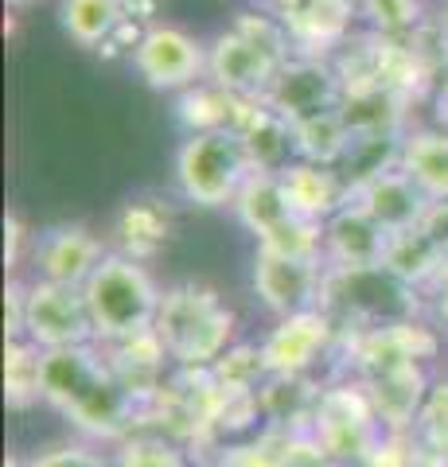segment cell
Returning a JSON list of instances; mask_svg holds the SVG:
<instances>
[{"label": "cell", "mask_w": 448, "mask_h": 467, "mask_svg": "<svg viewBox=\"0 0 448 467\" xmlns=\"http://www.w3.org/2000/svg\"><path fill=\"white\" fill-rule=\"evenodd\" d=\"M238 316L211 285L183 281L164 288L156 312V339L180 370H211L234 347Z\"/></svg>", "instance_id": "2"}, {"label": "cell", "mask_w": 448, "mask_h": 467, "mask_svg": "<svg viewBox=\"0 0 448 467\" xmlns=\"http://www.w3.org/2000/svg\"><path fill=\"white\" fill-rule=\"evenodd\" d=\"M5 234H8V242H5V261H8V269H16V261H20V242H24V226H20L16 214L5 218Z\"/></svg>", "instance_id": "33"}, {"label": "cell", "mask_w": 448, "mask_h": 467, "mask_svg": "<svg viewBox=\"0 0 448 467\" xmlns=\"http://www.w3.org/2000/svg\"><path fill=\"white\" fill-rule=\"evenodd\" d=\"M351 16H355V8L339 5V0H285L277 20L285 24L288 39L308 47L312 58H320L316 51H328L331 43H339Z\"/></svg>", "instance_id": "20"}, {"label": "cell", "mask_w": 448, "mask_h": 467, "mask_svg": "<svg viewBox=\"0 0 448 467\" xmlns=\"http://www.w3.org/2000/svg\"><path fill=\"white\" fill-rule=\"evenodd\" d=\"M118 467H187V460L176 448V441L156 432V436H129L121 444Z\"/></svg>", "instance_id": "29"}, {"label": "cell", "mask_w": 448, "mask_h": 467, "mask_svg": "<svg viewBox=\"0 0 448 467\" xmlns=\"http://www.w3.org/2000/svg\"><path fill=\"white\" fill-rule=\"evenodd\" d=\"M328 339H331V316L324 308L277 319V327L262 339V358L269 378H305L312 362L324 355Z\"/></svg>", "instance_id": "14"}, {"label": "cell", "mask_w": 448, "mask_h": 467, "mask_svg": "<svg viewBox=\"0 0 448 467\" xmlns=\"http://www.w3.org/2000/svg\"><path fill=\"white\" fill-rule=\"evenodd\" d=\"M293 58V39L277 16L242 12L207 43V82L230 98H266L277 70Z\"/></svg>", "instance_id": "3"}, {"label": "cell", "mask_w": 448, "mask_h": 467, "mask_svg": "<svg viewBox=\"0 0 448 467\" xmlns=\"http://www.w3.org/2000/svg\"><path fill=\"white\" fill-rule=\"evenodd\" d=\"M234 133L245 140L257 171H281L297 160V144H293V125H285L269 106L250 109L242 125H234Z\"/></svg>", "instance_id": "21"}, {"label": "cell", "mask_w": 448, "mask_h": 467, "mask_svg": "<svg viewBox=\"0 0 448 467\" xmlns=\"http://www.w3.org/2000/svg\"><path fill=\"white\" fill-rule=\"evenodd\" d=\"M27 467H106L102 456L86 444H63L51 451H39V456L27 460Z\"/></svg>", "instance_id": "31"}, {"label": "cell", "mask_w": 448, "mask_h": 467, "mask_svg": "<svg viewBox=\"0 0 448 467\" xmlns=\"http://www.w3.org/2000/svg\"><path fill=\"white\" fill-rule=\"evenodd\" d=\"M379 413L367 398V389L336 386L324 389L316 398V413L308 436L320 444L331 460H370V451L379 448Z\"/></svg>", "instance_id": "8"}, {"label": "cell", "mask_w": 448, "mask_h": 467, "mask_svg": "<svg viewBox=\"0 0 448 467\" xmlns=\"http://www.w3.org/2000/svg\"><path fill=\"white\" fill-rule=\"evenodd\" d=\"M195 467H238L234 456H223V460H199Z\"/></svg>", "instance_id": "34"}, {"label": "cell", "mask_w": 448, "mask_h": 467, "mask_svg": "<svg viewBox=\"0 0 448 467\" xmlns=\"http://www.w3.org/2000/svg\"><path fill=\"white\" fill-rule=\"evenodd\" d=\"M211 378L219 382L223 393H262V386L269 382L262 347L254 343H234L226 355L211 367Z\"/></svg>", "instance_id": "27"}, {"label": "cell", "mask_w": 448, "mask_h": 467, "mask_svg": "<svg viewBox=\"0 0 448 467\" xmlns=\"http://www.w3.org/2000/svg\"><path fill=\"white\" fill-rule=\"evenodd\" d=\"M43 401L98 441H129L141 413L98 343L43 355Z\"/></svg>", "instance_id": "1"}, {"label": "cell", "mask_w": 448, "mask_h": 467, "mask_svg": "<svg viewBox=\"0 0 448 467\" xmlns=\"http://www.w3.org/2000/svg\"><path fill=\"white\" fill-rule=\"evenodd\" d=\"M5 467H27V460H16V456H8V460H5Z\"/></svg>", "instance_id": "37"}, {"label": "cell", "mask_w": 448, "mask_h": 467, "mask_svg": "<svg viewBox=\"0 0 448 467\" xmlns=\"http://www.w3.org/2000/svg\"><path fill=\"white\" fill-rule=\"evenodd\" d=\"M343 101H347L343 82H339L336 70L324 63V58L293 55L277 70V78H273L269 94L262 98V106H269L285 125L297 129L305 121H316V117L339 113Z\"/></svg>", "instance_id": "10"}, {"label": "cell", "mask_w": 448, "mask_h": 467, "mask_svg": "<svg viewBox=\"0 0 448 467\" xmlns=\"http://www.w3.org/2000/svg\"><path fill=\"white\" fill-rule=\"evenodd\" d=\"M285 199L293 202V211L300 218H312V223H328L336 211L347 207L351 192L343 187V180L324 164H308V160H293L288 168L277 171Z\"/></svg>", "instance_id": "19"}, {"label": "cell", "mask_w": 448, "mask_h": 467, "mask_svg": "<svg viewBox=\"0 0 448 467\" xmlns=\"http://www.w3.org/2000/svg\"><path fill=\"white\" fill-rule=\"evenodd\" d=\"M234 214L257 238V245H269L277 234H285L300 218L293 211V202L285 199L277 171H250V180L242 183V192L234 199Z\"/></svg>", "instance_id": "17"}, {"label": "cell", "mask_w": 448, "mask_h": 467, "mask_svg": "<svg viewBox=\"0 0 448 467\" xmlns=\"http://www.w3.org/2000/svg\"><path fill=\"white\" fill-rule=\"evenodd\" d=\"M118 234H121V254L125 257H152L161 245L168 242V214L149 199L129 202L118 218Z\"/></svg>", "instance_id": "26"}, {"label": "cell", "mask_w": 448, "mask_h": 467, "mask_svg": "<svg viewBox=\"0 0 448 467\" xmlns=\"http://www.w3.org/2000/svg\"><path fill=\"white\" fill-rule=\"evenodd\" d=\"M106 358L118 382L125 386V393L133 398L141 409L149 405L161 386L168 382V350L164 343L156 339V331H144V335H133V339H121V343H106Z\"/></svg>", "instance_id": "16"}, {"label": "cell", "mask_w": 448, "mask_h": 467, "mask_svg": "<svg viewBox=\"0 0 448 467\" xmlns=\"http://www.w3.org/2000/svg\"><path fill=\"white\" fill-rule=\"evenodd\" d=\"M24 339L36 343L43 355L70 347H90L94 324L86 308L82 288L51 285V281H27V308H24Z\"/></svg>", "instance_id": "9"}, {"label": "cell", "mask_w": 448, "mask_h": 467, "mask_svg": "<svg viewBox=\"0 0 448 467\" xmlns=\"http://www.w3.org/2000/svg\"><path fill=\"white\" fill-rule=\"evenodd\" d=\"M293 144H297V160L336 168V160H343L351 152V125H347L343 109L316 117V121H305V125L293 129Z\"/></svg>", "instance_id": "24"}, {"label": "cell", "mask_w": 448, "mask_h": 467, "mask_svg": "<svg viewBox=\"0 0 448 467\" xmlns=\"http://www.w3.org/2000/svg\"><path fill=\"white\" fill-rule=\"evenodd\" d=\"M133 67L149 90L187 94L207 82V43L176 24H149L133 43Z\"/></svg>", "instance_id": "7"}, {"label": "cell", "mask_w": 448, "mask_h": 467, "mask_svg": "<svg viewBox=\"0 0 448 467\" xmlns=\"http://www.w3.org/2000/svg\"><path fill=\"white\" fill-rule=\"evenodd\" d=\"M355 207H363L374 223H379L390 238L394 234H406V230H417L422 226L425 211L432 202L417 192L413 180L398 164L394 168H374V171H363L359 183L351 187V199Z\"/></svg>", "instance_id": "13"}, {"label": "cell", "mask_w": 448, "mask_h": 467, "mask_svg": "<svg viewBox=\"0 0 448 467\" xmlns=\"http://www.w3.org/2000/svg\"><path fill=\"white\" fill-rule=\"evenodd\" d=\"M8 8H27V5H36V0H5Z\"/></svg>", "instance_id": "35"}, {"label": "cell", "mask_w": 448, "mask_h": 467, "mask_svg": "<svg viewBox=\"0 0 448 467\" xmlns=\"http://www.w3.org/2000/svg\"><path fill=\"white\" fill-rule=\"evenodd\" d=\"M250 171L257 168L234 129L187 133V140L176 149V187L187 202H195L203 211L234 207Z\"/></svg>", "instance_id": "5"}, {"label": "cell", "mask_w": 448, "mask_h": 467, "mask_svg": "<svg viewBox=\"0 0 448 467\" xmlns=\"http://www.w3.org/2000/svg\"><path fill=\"white\" fill-rule=\"evenodd\" d=\"M441 27H448V0H441Z\"/></svg>", "instance_id": "36"}, {"label": "cell", "mask_w": 448, "mask_h": 467, "mask_svg": "<svg viewBox=\"0 0 448 467\" xmlns=\"http://www.w3.org/2000/svg\"><path fill=\"white\" fill-rule=\"evenodd\" d=\"M324 273L328 269L320 261L285 257V254H273L257 245L254 250V296L277 319L312 312L324 300Z\"/></svg>", "instance_id": "11"}, {"label": "cell", "mask_w": 448, "mask_h": 467, "mask_svg": "<svg viewBox=\"0 0 448 467\" xmlns=\"http://www.w3.org/2000/svg\"><path fill=\"white\" fill-rule=\"evenodd\" d=\"M125 24V0H63L59 27L78 47H102Z\"/></svg>", "instance_id": "22"}, {"label": "cell", "mask_w": 448, "mask_h": 467, "mask_svg": "<svg viewBox=\"0 0 448 467\" xmlns=\"http://www.w3.org/2000/svg\"><path fill=\"white\" fill-rule=\"evenodd\" d=\"M32 261H36L39 281L67 285V288H86L94 269L106 261V245L82 223H63V226L43 230L32 242Z\"/></svg>", "instance_id": "12"}, {"label": "cell", "mask_w": 448, "mask_h": 467, "mask_svg": "<svg viewBox=\"0 0 448 467\" xmlns=\"http://www.w3.org/2000/svg\"><path fill=\"white\" fill-rule=\"evenodd\" d=\"M417 432L425 436V444L437 456H448V382L429 386V398L417 413Z\"/></svg>", "instance_id": "30"}, {"label": "cell", "mask_w": 448, "mask_h": 467, "mask_svg": "<svg viewBox=\"0 0 448 467\" xmlns=\"http://www.w3.org/2000/svg\"><path fill=\"white\" fill-rule=\"evenodd\" d=\"M359 16L374 36L401 39L425 24V0H359Z\"/></svg>", "instance_id": "28"}, {"label": "cell", "mask_w": 448, "mask_h": 467, "mask_svg": "<svg viewBox=\"0 0 448 467\" xmlns=\"http://www.w3.org/2000/svg\"><path fill=\"white\" fill-rule=\"evenodd\" d=\"M441 257H444V250L422 226H417V230H406V234H394V238H390L382 265L394 273L398 281L417 285V281H425V276H432L441 269Z\"/></svg>", "instance_id": "25"}, {"label": "cell", "mask_w": 448, "mask_h": 467, "mask_svg": "<svg viewBox=\"0 0 448 467\" xmlns=\"http://www.w3.org/2000/svg\"><path fill=\"white\" fill-rule=\"evenodd\" d=\"M390 234L374 218L347 202L324 223V257L331 261L328 269H379L386 261Z\"/></svg>", "instance_id": "15"}, {"label": "cell", "mask_w": 448, "mask_h": 467, "mask_svg": "<svg viewBox=\"0 0 448 467\" xmlns=\"http://www.w3.org/2000/svg\"><path fill=\"white\" fill-rule=\"evenodd\" d=\"M394 164L413 180L429 202H448V129L425 125L398 140Z\"/></svg>", "instance_id": "18"}, {"label": "cell", "mask_w": 448, "mask_h": 467, "mask_svg": "<svg viewBox=\"0 0 448 467\" xmlns=\"http://www.w3.org/2000/svg\"><path fill=\"white\" fill-rule=\"evenodd\" d=\"M339 5H351V8H359V0H339Z\"/></svg>", "instance_id": "38"}, {"label": "cell", "mask_w": 448, "mask_h": 467, "mask_svg": "<svg viewBox=\"0 0 448 467\" xmlns=\"http://www.w3.org/2000/svg\"><path fill=\"white\" fill-rule=\"evenodd\" d=\"M422 230L448 254V202H432V207L425 211V218H422Z\"/></svg>", "instance_id": "32"}, {"label": "cell", "mask_w": 448, "mask_h": 467, "mask_svg": "<svg viewBox=\"0 0 448 467\" xmlns=\"http://www.w3.org/2000/svg\"><path fill=\"white\" fill-rule=\"evenodd\" d=\"M86 308H90L94 339L98 343H121L156 327L164 292L144 269V261L125 254H106V261L94 269V276L82 288Z\"/></svg>", "instance_id": "4"}, {"label": "cell", "mask_w": 448, "mask_h": 467, "mask_svg": "<svg viewBox=\"0 0 448 467\" xmlns=\"http://www.w3.org/2000/svg\"><path fill=\"white\" fill-rule=\"evenodd\" d=\"M406 281H398L386 265L379 269H328L324 273V300L320 308L355 316V319H379L382 327L406 324L413 312Z\"/></svg>", "instance_id": "6"}, {"label": "cell", "mask_w": 448, "mask_h": 467, "mask_svg": "<svg viewBox=\"0 0 448 467\" xmlns=\"http://www.w3.org/2000/svg\"><path fill=\"white\" fill-rule=\"evenodd\" d=\"M5 401L8 409H32L43 401V350L27 339L5 343Z\"/></svg>", "instance_id": "23"}]
</instances>
